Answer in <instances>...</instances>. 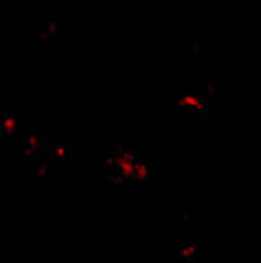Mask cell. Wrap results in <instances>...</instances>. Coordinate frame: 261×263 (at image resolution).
I'll list each match as a JSON object with an SVG mask.
<instances>
[{
  "mask_svg": "<svg viewBox=\"0 0 261 263\" xmlns=\"http://www.w3.org/2000/svg\"><path fill=\"white\" fill-rule=\"evenodd\" d=\"M114 162L119 169V179L133 178V168H135V154L133 151L118 149L114 154Z\"/></svg>",
  "mask_w": 261,
  "mask_h": 263,
  "instance_id": "1",
  "label": "cell"
},
{
  "mask_svg": "<svg viewBox=\"0 0 261 263\" xmlns=\"http://www.w3.org/2000/svg\"><path fill=\"white\" fill-rule=\"evenodd\" d=\"M196 255V242L193 241H186L179 248V259L183 263H193Z\"/></svg>",
  "mask_w": 261,
  "mask_h": 263,
  "instance_id": "2",
  "label": "cell"
},
{
  "mask_svg": "<svg viewBox=\"0 0 261 263\" xmlns=\"http://www.w3.org/2000/svg\"><path fill=\"white\" fill-rule=\"evenodd\" d=\"M180 105H184V106H191L196 110L204 109L203 100H201L197 95H195V93L190 92V90H186V89L182 92Z\"/></svg>",
  "mask_w": 261,
  "mask_h": 263,
  "instance_id": "3",
  "label": "cell"
},
{
  "mask_svg": "<svg viewBox=\"0 0 261 263\" xmlns=\"http://www.w3.org/2000/svg\"><path fill=\"white\" fill-rule=\"evenodd\" d=\"M150 176V166L145 162H135L133 168V178L137 181H145Z\"/></svg>",
  "mask_w": 261,
  "mask_h": 263,
  "instance_id": "4",
  "label": "cell"
},
{
  "mask_svg": "<svg viewBox=\"0 0 261 263\" xmlns=\"http://www.w3.org/2000/svg\"><path fill=\"white\" fill-rule=\"evenodd\" d=\"M16 128H17V122L13 116H7L0 122V131L4 135H12V134H14Z\"/></svg>",
  "mask_w": 261,
  "mask_h": 263,
  "instance_id": "5",
  "label": "cell"
},
{
  "mask_svg": "<svg viewBox=\"0 0 261 263\" xmlns=\"http://www.w3.org/2000/svg\"><path fill=\"white\" fill-rule=\"evenodd\" d=\"M38 149H39V139H38L37 135H34V134H30V135L26 138L25 154L33 155V154H35Z\"/></svg>",
  "mask_w": 261,
  "mask_h": 263,
  "instance_id": "6",
  "label": "cell"
},
{
  "mask_svg": "<svg viewBox=\"0 0 261 263\" xmlns=\"http://www.w3.org/2000/svg\"><path fill=\"white\" fill-rule=\"evenodd\" d=\"M47 169H49V166H47V162H43V164H37V166H35V171L33 172V173L35 174V177H37V178H42V177L47 173Z\"/></svg>",
  "mask_w": 261,
  "mask_h": 263,
  "instance_id": "7",
  "label": "cell"
},
{
  "mask_svg": "<svg viewBox=\"0 0 261 263\" xmlns=\"http://www.w3.org/2000/svg\"><path fill=\"white\" fill-rule=\"evenodd\" d=\"M67 155H68V148H67L66 145L57 144L56 147H55V156H56L57 159H64Z\"/></svg>",
  "mask_w": 261,
  "mask_h": 263,
  "instance_id": "8",
  "label": "cell"
}]
</instances>
